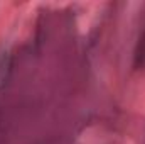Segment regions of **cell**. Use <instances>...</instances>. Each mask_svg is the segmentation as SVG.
<instances>
[{"label": "cell", "instance_id": "1", "mask_svg": "<svg viewBox=\"0 0 145 144\" xmlns=\"http://www.w3.org/2000/svg\"><path fill=\"white\" fill-rule=\"evenodd\" d=\"M133 68L138 71H145V29L142 31L133 49Z\"/></svg>", "mask_w": 145, "mask_h": 144}]
</instances>
